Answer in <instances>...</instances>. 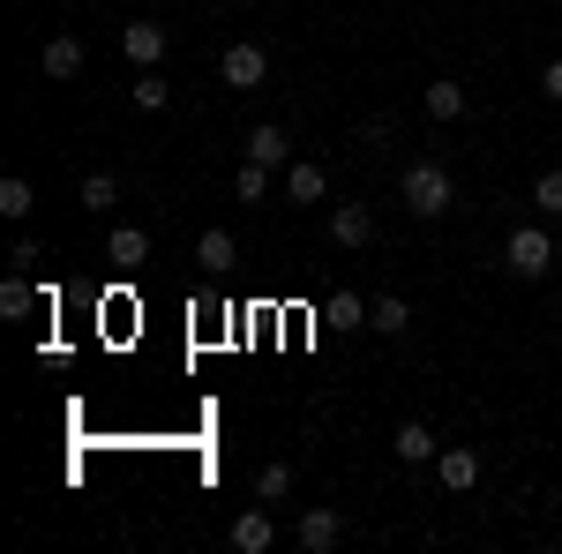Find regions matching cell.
<instances>
[{
  "instance_id": "cell-1",
  "label": "cell",
  "mask_w": 562,
  "mask_h": 554,
  "mask_svg": "<svg viewBox=\"0 0 562 554\" xmlns=\"http://www.w3.org/2000/svg\"><path fill=\"white\" fill-rule=\"evenodd\" d=\"M397 195H405V211H413V217H442L450 203H458V180H450V166H435V158H420V166H405V180H397Z\"/></svg>"
},
{
  "instance_id": "cell-2",
  "label": "cell",
  "mask_w": 562,
  "mask_h": 554,
  "mask_svg": "<svg viewBox=\"0 0 562 554\" xmlns=\"http://www.w3.org/2000/svg\"><path fill=\"white\" fill-rule=\"evenodd\" d=\"M503 262H510L518 278H548V270H555V240H548L540 225H518L510 248H503Z\"/></svg>"
},
{
  "instance_id": "cell-3",
  "label": "cell",
  "mask_w": 562,
  "mask_h": 554,
  "mask_svg": "<svg viewBox=\"0 0 562 554\" xmlns=\"http://www.w3.org/2000/svg\"><path fill=\"white\" fill-rule=\"evenodd\" d=\"M217 76H225V90H262V76H270V53H262V45H225V53H217Z\"/></svg>"
},
{
  "instance_id": "cell-4",
  "label": "cell",
  "mask_w": 562,
  "mask_h": 554,
  "mask_svg": "<svg viewBox=\"0 0 562 554\" xmlns=\"http://www.w3.org/2000/svg\"><path fill=\"white\" fill-rule=\"evenodd\" d=\"M435 479H442L450 495H473V487H480V450H473V442H450V450H435Z\"/></svg>"
},
{
  "instance_id": "cell-5",
  "label": "cell",
  "mask_w": 562,
  "mask_h": 554,
  "mask_svg": "<svg viewBox=\"0 0 562 554\" xmlns=\"http://www.w3.org/2000/svg\"><path fill=\"white\" fill-rule=\"evenodd\" d=\"M270 547H278L270 510H240V517H233V554H270Z\"/></svg>"
},
{
  "instance_id": "cell-6",
  "label": "cell",
  "mask_w": 562,
  "mask_h": 554,
  "mask_svg": "<svg viewBox=\"0 0 562 554\" xmlns=\"http://www.w3.org/2000/svg\"><path fill=\"white\" fill-rule=\"evenodd\" d=\"M121 53H128L135 68H158L166 60V23H128L121 31Z\"/></svg>"
},
{
  "instance_id": "cell-7",
  "label": "cell",
  "mask_w": 562,
  "mask_h": 554,
  "mask_svg": "<svg viewBox=\"0 0 562 554\" xmlns=\"http://www.w3.org/2000/svg\"><path fill=\"white\" fill-rule=\"evenodd\" d=\"M338 540H346V517L338 510H307L301 517V547L307 554H338Z\"/></svg>"
},
{
  "instance_id": "cell-8",
  "label": "cell",
  "mask_w": 562,
  "mask_h": 554,
  "mask_svg": "<svg viewBox=\"0 0 562 554\" xmlns=\"http://www.w3.org/2000/svg\"><path fill=\"white\" fill-rule=\"evenodd\" d=\"M323 195H330V172L315 166V158L285 166V203H323Z\"/></svg>"
},
{
  "instance_id": "cell-9",
  "label": "cell",
  "mask_w": 562,
  "mask_h": 554,
  "mask_svg": "<svg viewBox=\"0 0 562 554\" xmlns=\"http://www.w3.org/2000/svg\"><path fill=\"white\" fill-rule=\"evenodd\" d=\"M330 240H338V248H368V240H375V217L360 211V203H338V211H330Z\"/></svg>"
},
{
  "instance_id": "cell-10",
  "label": "cell",
  "mask_w": 562,
  "mask_h": 554,
  "mask_svg": "<svg viewBox=\"0 0 562 554\" xmlns=\"http://www.w3.org/2000/svg\"><path fill=\"white\" fill-rule=\"evenodd\" d=\"M45 76H53V83H76V76H83V38H68V31L45 38Z\"/></svg>"
},
{
  "instance_id": "cell-11",
  "label": "cell",
  "mask_w": 562,
  "mask_h": 554,
  "mask_svg": "<svg viewBox=\"0 0 562 554\" xmlns=\"http://www.w3.org/2000/svg\"><path fill=\"white\" fill-rule=\"evenodd\" d=\"M240 143H248V158H256V166H270V172L285 166V128H278V121H256Z\"/></svg>"
},
{
  "instance_id": "cell-12",
  "label": "cell",
  "mask_w": 562,
  "mask_h": 554,
  "mask_svg": "<svg viewBox=\"0 0 562 554\" xmlns=\"http://www.w3.org/2000/svg\"><path fill=\"white\" fill-rule=\"evenodd\" d=\"M105 256L121 262V270H135V262H150V233H143V225H113V240H105Z\"/></svg>"
},
{
  "instance_id": "cell-13",
  "label": "cell",
  "mask_w": 562,
  "mask_h": 554,
  "mask_svg": "<svg viewBox=\"0 0 562 554\" xmlns=\"http://www.w3.org/2000/svg\"><path fill=\"white\" fill-rule=\"evenodd\" d=\"M435 450H442V442H435V434H428L420 420H405V427H397V465H435Z\"/></svg>"
},
{
  "instance_id": "cell-14",
  "label": "cell",
  "mask_w": 562,
  "mask_h": 554,
  "mask_svg": "<svg viewBox=\"0 0 562 554\" xmlns=\"http://www.w3.org/2000/svg\"><path fill=\"white\" fill-rule=\"evenodd\" d=\"M405 323H413L405 299H368V330H375V338H405Z\"/></svg>"
},
{
  "instance_id": "cell-15",
  "label": "cell",
  "mask_w": 562,
  "mask_h": 554,
  "mask_svg": "<svg viewBox=\"0 0 562 554\" xmlns=\"http://www.w3.org/2000/svg\"><path fill=\"white\" fill-rule=\"evenodd\" d=\"M31 211H38V195H31V180H23V172H8V180H0V217H15V225H23Z\"/></svg>"
},
{
  "instance_id": "cell-16",
  "label": "cell",
  "mask_w": 562,
  "mask_h": 554,
  "mask_svg": "<svg viewBox=\"0 0 562 554\" xmlns=\"http://www.w3.org/2000/svg\"><path fill=\"white\" fill-rule=\"evenodd\" d=\"M195 262H203V270H233V262H240V248H233V233H203V240H195Z\"/></svg>"
},
{
  "instance_id": "cell-17",
  "label": "cell",
  "mask_w": 562,
  "mask_h": 554,
  "mask_svg": "<svg viewBox=\"0 0 562 554\" xmlns=\"http://www.w3.org/2000/svg\"><path fill=\"white\" fill-rule=\"evenodd\" d=\"M428 113L435 121H465V83H428Z\"/></svg>"
},
{
  "instance_id": "cell-18",
  "label": "cell",
  "mask_w": 562,
  "mask_h": 554,
  "mask_svg": "<svg viewBox=\"0 0 562 554\" xmlns=\"http://www.w3.org/2000/svg\"><path fill=\"white\" fill-rule=\"evenodd\" d=\"M233 195H240V203H262V195H270V166H256V158H248V166L233 172Z\"/></svg>"
},
{
  "instance_id": "cell-19",
  "label": "cell",
  "mask_w": 562,
  "mask_h": 554,
  "mask_svg": "<svg viewBox=\"0 0 562 554\" xmlns=\"http://www.w3.org/2000/svg\"><path fill=\"white\" fill-rule=\"evenodd\" d=\"M166 98H173V90H166L158 68H143V76H135V105H143V113H166Z\"/></svg>"
},
{
  "instance_id": "cell-20",
  "label": "cell",
  "mask_w": 562,
  "mask_h": 554,
  "mask_svg": "<svg viewBox=\"0 0 562 554\" xmlns=\"http://www.w3.org/2000/svg\"><path fill=\"white\" fill-rule=\"evenodd\" d=\"M113 203H121V188H113V172H90V180H83V211H98V217H105Z\"/></svg>"
},
{
  "instance_id": "cell-21",
  "label": "cell",
  "mask_w": 562,
  "mask_h": 554,
  "mask_svg": "<svg viewBox=\"0 0 562 554\" xmlns=\"http://www.w3.org/2000/svg\"><path fill=\"white\" fill-rule=\"evenodd\" d=\"M31 307H38V293H31L23 278H8V285H0V315H8V323H15V315H31Z\"/></svg>"
},
{
  "instance_id": "cell-22",
  "label": "cell",
  "mask_w": 562,
  "mask_h": 554,
  "mask_svg": "<svg viewBox=\"0 0 562 554\" xmlns=\"http://www.w3.org/2000/svg\"><path fill=\"white\" fill-rule=\"evenodd\" d=\"M256 495H262V502L293 495V465H262V472H256Z\"/></svg>"
},
{
  "instance_id": "cell-23",
  "label": "cell",
  "mask_w": 562,
  "mask_h": 554,
  "mask_svg": "<svg viewBox=\"0 0 562 554\" xmlns=\"http://www.w3.org/2000/svg\"><path fill=\"white\" fill-rule=\"evenodd\" d=\"M330 323L360 330V323H368V299H360V293H338V299H330Z\"/></svg>"
},
{
  "instance_id": "cell-24",
  "label": "cell",
  "mask_w": 562,
  "mask_h": 554,
  "mask_svg": "<svg viewBox=\"0 0 562 554\" xmlns=\"http://www.w3.org/2000/svg\"><path fill=\"white\" fill-rule=\"evenodd\" d=\"M532 203L548 217H562V172H540V188H532Z\"/></svg>"
},
{
  "instance_id": "cell-25",
  "label": "cell",
  "mask_w": 562,
  "mask_h": 554,
  "mask_svg": "<svg viewBox=\"0 0 562 554\" xmlns=\"http://www.w3.org/2000/svg\"><path fill=\"white\" fill-rule=\"evenodd\" d=\"M8 262H15V270H31V262H45V248H38V240H31V233H23V240L8 248Z\"/></svg>"
},
{
  "instance_id": "cell-26",
  "label": "cell",
  "mask_w": 562,
  "mask_h": 554,
  "mask_svg": "<svg viewBox=\"0 0 562 554\" xmlns=\"http://www.w3.org/2000/svg\"><path fill=\"white\" fill-rule=\"evenodd\" d=\"M540 90H548V98L562 105V60H548V76H540Z\"/></svg>"
},
{
  "instance_id": "cell-27",
  "label": "cell",
  "mask_w": 562,
  "mask_h": 554,
  "mask_svg": "<svg viewBox=\"0 0 562 554\" xmlns=\"http://www.w3.org/2000/svg\"><path fill=\"white\" fill-rule=\"evenodd\" d=\"M555 510H562V487H555Z\"/></svg>"
},
{
  "instance_id": "cell-28",
  "label": "cell",
  "mask_w": 562,
  "mask_h": 554,
  "mask_svg": "<svg viewBox=\"0 0 562 554\" xmlns=\"http://www.w3.org/2000/svg\"><path fill=\"white\" fill-rule=\"evenodd\" d=\"M555 262H562V240H555Z\"/></svg>"
}]
</instances>
